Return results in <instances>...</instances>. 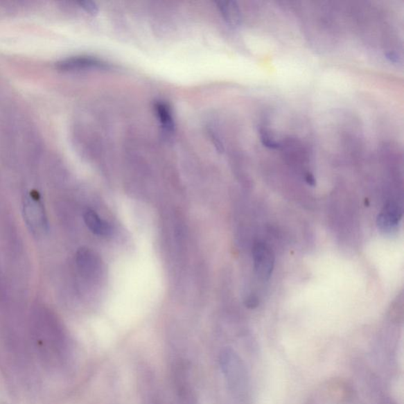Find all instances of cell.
Returning a JSON list of instances; mask_svg holds the SVG:
<instances>
[{
	"label": "cell",
	"instance_id": "obj_8",
	"mask_svg": "<svg viewBox=\"0 0 404 404\" xmlns=\"http://www.w3.org/2000/svg\"><path fill=\"white\" fill-rule=\"evenodd\" d=\"M260 138L261 143L267 148H269V149L276 150L281 146L274 139L272 138L268 129H266L265 128L263 127L260 128Z\"/></svg>",
	"mask_w": 404,
	"mask_h": 404
},
{
	"label": "cell",
	"instance_id": "obj_1",
	"mask_svg": "<svg viewBox=\"0 0 404 404\" xmlns=\"http://www.w3.org/2000/svg\"><path fill=\"white\" fill-rule=\"evenodd\" d=\"M253 258L254 269L258 278L263 281H269L273 269H274V254L268 245L263 242H257L254 245Z\"/></svg>",
	"mask_w": 404,
	"mask_h": 404
},
{
	"label": "cell",
	"instance_id": "obj_10",
	"mask_svg": "<svg viewBox=\"0 0 404 404\" xmlns=\"http://www.w3.org/2000/svg\"><path fill=\"white\" fill-rule=\"evenodd\" d=\"M258 305H259L258 299L254 297V295H252V297H249L246 301V306L247 308L249 309L257 308Z\"/></svg>",
	"mask_w": 404,
	"mask_h": 404
},
{
	"label": "cell",
	"instance_id": "obj_4",
	"mask_svg": "<svg viewBox=\"0 0 404 404\" xmlns=\"http://www.w3.org/2000/svg\"><path fill=\"white\" fill-rule=\"evenodd\" d=\"M402 208L396 202L385 204L383 211L378 216V225L381 231L389 233L394 231L402 218Z\"/></svg>",
	"mask_w": 404,
	"mask_h": 404
},
{
	"label": "cell",
	"instance_id": "obj_6",
	"mask_svg": "<svg viewBox=\"0 0 404 404\" xmlns=\"http://www.w3.org/2000/svg\"><path fill=\"white\" fill-rule=\"evenodd\" d=\"M157 116L163 130L167 134H172L175 132V121L170 107L164 102L159 101L155 104Z\"/></svg>",
	"mask_w": 404,
	"mask_h": 404
},
{
	"label": "cell",
	"instance_id": "obj_11",
	"mask_svg": "<svg viewBox=\"0 0 404 404\" xmlns=\"http://www.w3.org/2000/svg\"><path fill=\"white\" fill-rule=\"evenodd\" d=\"M305 179L306 183L312 186H315L316 184V181L314 175L310 173V172H306L305 173Z\"/></svg>",
	"mask_w": 404,
	"mask_h": 404
},
{
	"label": "cell",
	"instance_id": "obj_3",
	"mask_svg": "<svg viewBox=\"0 0 404 404\" xmlns=\"http://www.w3.org/2000/svg\"><path fill=\"white\" fill-rule=\"evenodd\" d=\"M57 68L62 71H78L91 69H106L107 62L93 56L78 55L70 57L57 62Z\"/></svg>",
	"mask_w": 404,
	"mask_h": 404
},
{
	"label": "cell",
	"instance_id": "obj_7",
	"mask_svg": "<svg viewBox=\"0 0 404 404\" xmlns=\"http://www.w3.org/2000/svg\"><path fill=\"white\" fill-rule=\"evenodd\" d=\"M219 9L225 19L232 26L240 24V14L236 3L234 2H221L218 3Z\"/></svg>",
	"mask_w": 404,
	"mask_h": 404
},
{
	"label": "cell",
	"instance_id": "obj_2",
	"mask_svg": "<svg viewBox=\"0 0 404 404\" xmlns=\"http://www.w3.org/2000/svg\"><path fill=\"white\" fill-rule=\"evenodd\" d=\"M220 365L232 388L240 389L244 380V371L240 358L234 351L227 349L221 353Z\"/></svg>",
	"mask_w": 404,
	"mask_h": 404
},
{
	"label": "cell",
	"instance_id": "obj_9",
	"mask_svg": "<svg viewBox=\"0 0 404 404\" xmlns=\"http://www.w3.org/2000/svg\"><path fill=\"white\" fill-rule=\"evenodd\" d=\"M78 4L81 6L85 11H87L89 14H96L98 12V8L93 2L89 1H81L78 2Z\"/></svg>",
	"mask_w": 404,
	"mask_h": 404
},
{
	"label": "cell",
	"instance_id": "obj_5",
	"mask_svg": "<svg viewBox=\"0 0 404 404\" xmlns=\"http://www.w3.org/2000/svg\"><path fill=\"white\" fill-rule=\"evenodd\" d=\"M84 220L88 229L95 235L107 236L111 234L112 227L92 209H88L84 213Z\"/></svg>",
	"mask_w": 404,
	"mask_h": 404
}]
</instances>
